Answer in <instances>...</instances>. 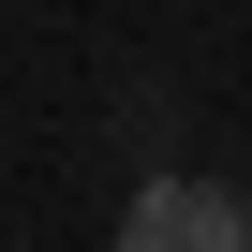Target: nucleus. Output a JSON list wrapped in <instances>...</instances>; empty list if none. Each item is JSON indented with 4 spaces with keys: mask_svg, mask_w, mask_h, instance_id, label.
I'll list each match as a JSON object with an SVG mask.
<instances>
[{
    "mask_svg": "<svg viewBox=\"0 0 252 252\" xmlns=\"http://www.w3.org/2000/svg\"><path fill=\"white\" fill-rule=\"evenodd\" d=\"M119 252H252V193L237 178H134Z\"/></svg>",
    "mask_w": 252,
    "mask_h": 252,
    "instance_id": "obj_1",
    "label": "nucleus"
}]
</instances>
